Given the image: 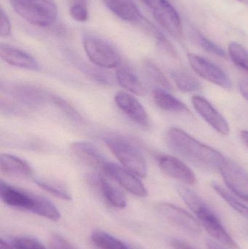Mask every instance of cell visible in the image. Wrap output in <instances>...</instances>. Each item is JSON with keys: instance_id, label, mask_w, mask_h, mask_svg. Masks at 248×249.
Masks as SVG:
<instances>
[{"instance_id": "6da1fadb", "label": "cell", "mask_w": 248, "mask_h": 249, "mask_svg": "<svg viewBox=\"0 0 248 249\" xmlns=\"http://www.w3.org/2000/svg\"><path fill=\"white\" fill-rule=\"evenodd\" d=\"M165 142L173 152L200 169L219 171L227 160L219 151L177 127L167 130Z\"/></svg>"}, {"instance_id": "7a4b0ae2", "label": "cell", "mask_w": 248, "mask_h": 249, "mask_svg": "<svg viewBox=\"0 0 248 249\" xmlns=\"http://www.w3.org/2000/svg\"><path fill=\"white\" fill-rule=\"evenodd\" d=\"M105 144L115 158L128 171L140 177L147 174V165L144 155L133 143L127 138L119 136H107Z\"/></svg>"}, {"instance_id": "3957f363", "label": "cell", "mask_w": 248, "mask_h": 249, "mask_svg": "<svg viewBox=\"0 0 248 249\" xmlns=\"http://www.w3.org/2000/svg\"><path fill=\"white\" fill-rule=\"evenodd\" d=\"M13 10L33 26L48 27L56 21L58 9L54 0H8Z\"/></svg>"}, {"instance_id": "277c9868", "label": "cell", "mask_w": 248, "mask_h": 249, "mask_svg": "<svg viewBox=\"0 0 248 249\" xmlns=\"http://www.w3.org/2000/svg\"><path fill=\"white\" fill-rule=\"evenodd\" d=\"M206 232L221 245L230 249H239L238 244L223 226L216 213L202 199L190 209Z\"/></svg>"}, {"instance_id": "5b68a950", "label": "cell", "mask_w": 248, "mask_h": 249, "mask_svg": "<svg viewBox=\"0 0 248 249\" xmlns=\"http://www.w3.org/2000/svg\"><path fill=\"white\" fill-rule=\"evenodd\" d=\"M83 47L90 61L97 67L114 69L121 65L122 58L116 48L98 36L84 35Z\"/></svg>"}, {"instance_id": "8992f818", "label": "cell", "mask_w": 248, "mask_h": 249, "mask_svg": "<svg viewBox=\"0 0 248 249\" xmlns=\"http://www.w3.org/2000/svg\"><path fill=\"white\" fill-rule=\"evenodd\" d=\"M152 12L157 22L178 40L183 39V27L179 13L168 0H141Z\"/></svg>"}, {"instance_id": "52a82bcc", "label": "cell", "mask_w": 248, "mask_h": 249, "mask_svg": "<svg viewBox=\"0 0 248 249\" xmlns=\"http://www.w3.org/2000/svg\"><path fill=\"white\" fill-rule=\"evenodd\" d=\"M155 210L167 222L192 236H199L202 232L199 222L184 209L169 203H157Z\"/></svg>"}, {"instance_id": "ba28073f", "label": "cell", "mask_w": 248, "mask_h": 249, "mask_svg": "<svg viewBox=\"0 0 248 249\" xmlns=\"http://www.w3.org/2000/svg\"><path fill=\"white\" fill-rule=\"evenodd\" d=\"M187 58L192 70L199 77L222 89H231V80L221 67L197 54L189 53Z\"/></svg>"}, {"instance_id": "9c48e42d", "label": "cell", "mask_w": 248, "mask_h": 249, "mask_svg": "<svg viewBox=\"0 0 248 249\" xmlns=\"http://www.w3.org/2000/svg\"><path fill=\"white\" fill-rule=\"evenodd\" d=\"M227 188L248 203V173L231 160L227 159L219 170Z\"/></svg>"}, {"instance_id": "30bf717a", "label": "cell", "mask_w": 248, "mask_h": 249, "mask_svg": "<svg viewBox=\"0 0 248 249\" xmlns=\"http://www.w3.org/2000/svg\"><path fill=\"white\" fill-rule=\"evenodd\" d=\"M156 160L160 169L170 178L186 185L196 184L197 177L192 169L176 157L167 155H158Z\"/></svg>"}, {"instance_id": "8fae6325", "label": "cell", "mask_w": 248, "mask_h": 249, "mask_svg": "<svg viewBox=\"0 0 248 249\" xmlns=\"http://www.w3.org/2000/svg\"><path fill=\"white\" fill-rule=\"evenodd\" d=\"M103 173L115 180L121 187L131 194L140 197L147 196V188L141 180L126 168L109 162Z\"/></svg>"}, {"instance_id": "7c38bea8", "label": "cell", "mask_w": 248, "mask_h": 249, "mask_svg": "<svg viewBox=\"0 0 248 249\" xmlns=\"http://www.w3.org/2000/svg\"><path fill=\"white\" fill-rule=\"evenodd\" d=\"M115 102L116 106L131 121L144 128L149 126L148 114L136 98L126 92L119 91L115 95Z\"/></svg>"}, {"instance_id": "4fadbf2b", "label": "cell", "mask_w": 248, "mask_h": 249, "mask_svg": "<svg viewBox=\"0 0 248 249\" xmlns=\"http://www.w3.org/2000/svg\"><path fill=\"white\" fill-rule=\"evenodd\" d=\"M192 103L195 110L213 128L223 136L230 134V125L227 120L206 99L200 96H194Z\"/></svg>"}, {"instance_id": "5bb4252c", "label": "cell", "mask_w": 248, "mask_h": 249, "mask_svg": "<svg viewBox=\"0 0 248 249\" xmlns=\"http://www.w3.org/2000/svg\"><path fill=\"white\" fill-rule=\"evenodd\" d=\"M71 151L77 160L96 171L103 172L109 162L99 149L90 142H74L71 144Z\"/></svg>"}, {"instance_id": "9a60e30c", "label": "cell", "mask_w": 248, "mask_h": 249, "mask_svg": "<svg viewBox=\"0 0 248 249\" xmlns=\"http://www.w3.org/2000/svg\"><path fill=\"white\" fill-rule=\"evenodd\" d=\"M36 196L37 195L16 188L3 181L0 183V197L1 200L11 207L33 212L36 204Z\"/></svg>"}, {"instance_id": "2e32d148", "label": "cell", "mask_w": 248, "mask_h": 249, "mask_svg": "<svg viewBox=\"0 0 248 249\" xmlns=\"http://www.w3.org/2000/svg\"><path fill=\"white\" fill-rule=\"evenodd\" d=\"M0 56L4 62L13 67L33 71L40 68L39 63L30 54L6 44H1L0 47Z\"/></svg>"}, {"instance_id": "e0dca14e", "label": "cell", "mask_w": 248, "mask_h": 249, "mask_svg": "<svg viewBox=\"0 0 248 249\" xmlns=\"http://www.w3.org/2000/svg\"><path fill=\"white\" fill-rule=\"evenodd\" d=\"M0 171L1 174L13 178L26 179L33 177V170L28 162L10 154L0 156Z\"/></svg>"}, {"instance_id": "ac0fdd59", "label": "cell", "mask_w": 248, "mask_h": 249, "mask_svg": "<svg viewBox=\"0 0 248 249\" xmlns=\"http://www.w3.org/2000/svg\"><path fill=\"white\" fill-rule=\"evenodd\" d=\"M106 7L117 17L129 23L141 24L145 18L143 16L132 0H102Z\"/></svg>"}, {"instance_id": "d6986e66", "label": "cell", "mask_w": 248, "mask_h": 249, "mask_svg": "<svg viewBox=\"0 0 248 249\" xmlns=\"http://www.w3.org/2000/svg\"><path fill=\"white\" fill-rule=\"evenodd\" d=\"M13 99L31 108L42 107L46 102V96L40 89L29 85H17L10 90Z\"/></svg>"}, {"instance_id": "ffe728a7", "label": "cell", "mask_w": 248, "mask_h": 249, "mask_svg": "<svg viewBox=\"0 0 248 249\" xmlns=\"http://www.w3.org/2000/svg\"><path fill=\"white\" fill-rule=\"evenodd\" d=\"M91 184H94L100 190L103 197L108 203L114 207L124 209L127 206V200L123 193L111 184L101 175H93L89 177Z\"/></svg>"}, {"instance_id": "44dd1931", "label": "cell", "mask_w": 248, "mask_h": 249, "mask_svg": "<svg viewBox=\"0 0 248 249\" xmlns=\"http://www.w3.org/2000/svg\"><path fill=\"white\" fill-rule=\"evenodd\" d=\"M155 105L162 110L171 113L190 114L188 107L182 101L170 94V91L155 88L152 92Z\"/></svg>"}, {"instance_id": "7402d4cb", "label": "cell", "mask_w": 248, "mask_h": 249, "mask_svg": "<svg viewBox=\"0 0 248 249\" xmlns=\"http://www.w3.org/2000/svg\"><path fill=\"white\" fill-rule=\"evenodd\" d=\"M116 80L119 86L136 96L146 94V89L136 75L126 67H120L116 71Z\"/></svg>"}, {"instance_id": "603a6c76", "label": "cell", "mask_w": 248, "mask_h": 249, "mask_svg": "<svg viewBox=\"0 0 248 249\" xmlns=\"http://www.w3.org/2000/svg\"><path fill=\"white\" fill-rule=\"evenodd\" d=\"M170 76L176 86L184 93L198 91L202 89L199 80L184 69H177L170 71Z\"/></svg>"}, {"instance_id": "cb8c5ba5", "label": "cell", "mask_w": 248, "mask_h": 249, "mask_svg": "<svg viewBox=\"0 0 248 249\" xmlns=\"http://www.w3.org/2000/svg\"><path fill=\"white\" fill-rule=\"evenodd\" d=\"M143 70L144 74L150 83L156 86V88L164 89V90L170 91L173 89L171 83L169 81L164 73L152 61H144L143 64Z\"/></svg>"}, {"instance_id": "d4e9b609", "label": "cell", "mask_w": 248, "mask_h": 249, "mask_svg": "<svg viewBox=\"0 0 248 249\" xmlns=\"http://www.w3.org/2000/svg\"><path fill=\"white\" fill-rule=\"evenodd\" d=\"M91 239L99 249H131L122 241L104 231H93Z\"/></svg>"}, {"instance_id": "484cf974", "label": "cell", "mask_w": 248, "mask_h": 249, "mask_svg": "<svg viewBox=\"0 0 248 249\" xmlns=\"http://www.w3.org/2000/svg\"><path fill=\"white\" fill-rule=\"evenodd\" d=\"M33 213L53 222H57L61 218V213L55 205L42 196H37L36 197V204Z\"/></svg>"}, {"instance_id": "4316f807", "label": "cell", "mask_w": 248, "mask_h": 249, "mask_svg": "<svg viewBox=\"0 0 248 249\" xmlns=\"http://www.w3.org/2000/svg\"><path fill=\"white\" fill-rule=\"evenodd\" d=\"M190 36L192 41L206 52L217 56L226 57L225 51L221 47L205 37L199 31L195 29H192Z\"/></svg>"}, {"instance_id": "83f0119b", "label": "cell", "mask_w": 248, "mask_h": 249, "mask_svg": "<svg viewBox=\"0 0 248 249\" xmlns=\"http://www.w3.org/2000/svg\"><path fill=\"white\" fill-rule=\"evenodd\" d=\"M34 182L42 190L58 198L64 200H70L71 199L69 192L61 183L43 179H34Z\"/></svg>"}, {"instance_id": "f1b7e54d", "label": "cell", "mask_w": 248, "mask_h": 249, "mask_svg": "<svg viewBox=\"0 0 248 249\" xmlns=\"http://www.w3.org/2000/svg\"><path fill=\"white\" fill-rule=\"evenodd\" d=\"M228 50L232 62L248 73V51L246 48L237 42H232L229 45Z\"/></svg>"}, {"instance_id": "f546056e", "label": "cell", "mask_w": 248, "mask_h": 249, "mask_svg": "<svg viewBox=\"0 0 248 249\" xmlns=\"http://www.w3.org/2000/svg\"><path fill=\"white\" fill-rule=\"evenodd\" d=\"M215 191L217 194L224 199L234 211L240 213V215L248 219V206L242 203L238 198L230 191L224 189L220 185L215 186Z\"/></svg>"}, {"instance_id": "4dcf8cb0", "label": "cell", "mask_w": 248, "mask_h": 249, "mask_svg": "<svg viewBox=\"0 0 248 249\" xmlns=\"http://www.w3.org/2000/svg\"><path fill=\"white\" fill-rule=\"evenodd\" d=\"M69 14L77 21L87 20L89 16L87 0H69Z\"/></svg>"}, {"instance_id": "1f68e13d", "label": "cell", "mask_w": 248, "mask_h": 249, "mask_svg": "<svg viewBox=\"0 0 248 249\" xmlns=\"http://www.w3.org/2000/svg\"><path fill=\"white\" fill-rule=\"evenodd\" d=\"M54 104L61 109L63 113L65 114L67 117L71 121L76 123H83V118L80 113L77 112V109L71 106V104L68 103L67 101L64 100L62 98L58 96H53L52 97Z\"/></svg>"}, {"instance_id": "d6a6232c", "label": "cell", "mask_w": 248, "mask_h": 249, "mask_svg": "<svg viewBox=\"0 0 248 249\" xmlns=\"http://www.w3.org/2000/svg\"><path fill=\"white\" fill-rule=\"evenodd\" d=\"M12 245L16 249H46L37 240L28 237L15 238Z\"/></svg>"}, {"instance_id": "836d02e7", "label": "cell", "mask_w": 248, "mask_h": 249, "mask_svg": "<svg viewBox=\"0 0 248 249\" xmlns=\"http://www.w3.org/2000/svg\"><path fill=\"white\" fill-rule=\"evenodd\" d=\"M0 35L1 37H7L11 33V24L8 16L4 13L2 7L0 10Z\"/></svg>"}, {"instance_id": "e575fe53", "label": "cell", "mask_w": 248, "mask_h": 249, "mask_svg": "<svg viewBox=\"0 0 248 249\" xmlns=\"http://www.w3.org/2000/svg\"><path fill=\"white\" fill-rule=\"evenodd\" d=\"M50 249H74V247L60 235H53L50 243Z\"/></svg>"}, {"instance_id": "d590c367", "label": "cell", "mask_w": 248, "mask_h": 249, "mask_svg": "<svg viewBox=\"0 0 248 249\" xmlns=\"http://www.w3.org/2000/svg\"><path fill=\"white\" fill-rule=\"evenodd\" d=\"M170 246L173 249H199L186 241L176 238H173L170 241Z\"/></svg>"}, {"instance_id": "8d00e7d4", "label": "cell", "mask_w": 248, "mask_h": 249, "mask_svg": "<svg viewBox=\"0 0 248 249\" xmlns=\"http://www.w3.org/2000/svg\"><path fill=\"white\" fill-rule=\"evenodd\" d=\"M239 90L243 97L248 102V80H241L239 83Z\"/></svg>"}, {"instance_id": "74e56055", "label": "cell", "mask_w": 248, "mask_h": 249, "mask_svg": "<svg viewBox=\"0 0 248 249\" xmlns=\"http://www.w3.org/2000/svg\"><path fill=\"white\" fill-rule=\"evenodd\" d=\"M207 247L208 249H225L221 244H217L212 241H208L206 243Z\"/></svg>"}, {"instance_id": "f35d334b", "label": "cell", "mask_w": 248, "mask_h": 249, "mask_svg": "<svg viewBox=\"0 0 248 249\" xmlns=\"http://www.w3.org/2000/svg\"><path fill=\"white\" fill-rule=\"evenodd\" d=\"M240 136H241L243 143H244L248 148V130H242L241 133H240Z\"/></svg>"}, {"instance_id": "ab89813d", "label": "cell", "mask_w": 248, "mask_h": 249, "mask_svg": "<svg viewBox=\"0 0 248 249\" xmlns=\"http://www.w3.org/2000/svg\"><path fill=\"white\" fill-rule=\"evenodd\" d=\"M0 249H13V247L10 245V244H7L6 241H4V240L1 239L0 240Z\"/></svg>"}, {"instance_id": "60d3db41", "label": "cell", "mask_w": 248, "mask_h": 249, "mask_svg": "<svg viewBox=\"0 0 248 249\" xmlns=\"http://www.w3.org/2000/svg\"><path fill=\"white\" fill-rule=\"evenodd\" d=\"M238 1L243 3V4H246V5L248 7V0H238Z\"/></svg>"}]
</instances>
